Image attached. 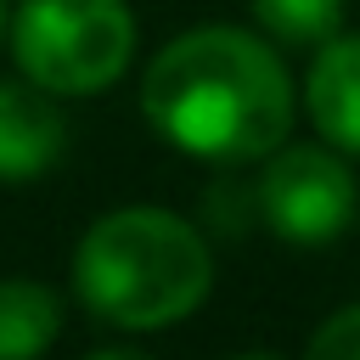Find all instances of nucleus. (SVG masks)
I'll return each mask as SVG.
<instances>
[{"mask_svg":"<svg viewBox=\"0 0 360 360\" xmlns=\"http://www.w3.org/2000/svg\"><path fill=\"white\" fill-rule=\"evenodd\" d=\"M141 107L180 152L248 163L281 146L292 124V84L276 51L242 28H191L146 68Z\"/></svg>","mask_w":360,"mask_h":360,"instance_id":"1","label":"nucleus"},{"mask_svg":"<svg viewBox=\"0 0 360 360\" xmlns=\"http://www.w3.org/2000/svg\"><path fill=\"white\" fill-rule=\"evenodd\" d=\"M73 281H79V298L90 304V315L146 332V326H169L202 304L208 248L180 214L118 208L84 231Z\"/></svg>","mask_w":360,"mask_h":360,"instance_id":"2","label":"nucleus"},{"mask_svg":"<svg viewBox=\"0 0 360 360\" xmlns=\"http://www.w3.org/2000/svg\"><path fill=\"white\" fill-rule=\"evenodd\" d=\"M135 17L124 0H22L11 51L22 73L51 96H90L129 62Z\"/></svg>","mask_w":360,"mask_h":360,"instance_id":"3","label":"nucleus"},{"mask_svg":"<svg viewBox=\"0 0 360 360\" xmlns=\"http://www.w3.org/2000/svg\"><path fill=\"white\" fill-rule=\"evenodd\" d=\"M264 225L281 242H332L354 219V174L321 152V146H276L259 191H253Z\"/></svg>","mask_w":360,"mask_h":360,"instance_id":"4","label":"nucleus"},{"mask_svg":"<svg viewBox=\"0 0 360 360\" xmlns=\"http://www.w3.org/2000/svg\"><path fill=\"white\" fill-rule=\"evenodd\" d=\"M68 146V129L45 90L0 84V180H34L45 174Z\"/></svg>","mask_w":360,"mask_h":360,"instance_id":"5","label":"nucleus"},{"mask_svg":"<svg viewBox=\"0 0 360 360\" xmlns=\"http://www.w3.org/2000/svg\"><path fill=\"white\" fill-rule=\"evenodd\" d=\"M309 118L343 152H360V34L326 39L309 68Z\"/></svg>","mask_w":360,"mask_h":360,"instance_id":"6","label":"nucleus"},{"mask_svg":"<svg viewBox=\"0 0 360 360\" xmlns=\"http://www.w3.org/2000/svg\"><path fill=\"white\" fill-rule=\"evenodd\" d=\"M62 332V304L39 281H0V360H39Z\"/></svg>","mask_w":360,"mask_h":360,"instance_id":"7","label":"nucleus"},{"mask_svg":"<svg viewBox=\"0 0 360 360\" xmlns=\"http://www.w3.org/2000/svg\"><path fill=\"white\" fill-rule=\"evenodd\" d=\"M253 17L281 45H326L343 28V0H253Z\"/></svg>","mask_w":360,"mask_h":360,"instance_id":"8","label":"nucleus"},{"mask_svg":"<svg viewBox=\"0 0 360 360\" xmlns=\"http://www.w3.org/2000/svg\"><path fill=\"white\" fill-rule=\"evenodd\" d=\"M304 360H360V304L338 309L304 349Z\"/></svg>","mask_w":360,"mask_h":360,"instance_id":"9","label":"nucleus"},{"mask_svg":"<svg viewBox=\"0 0 360 360\" xmlns=\"http://www.w3.org/2000/svg\"><path fill=\"white\" fill-rule=\"evenodd\" d=\"M90 360H146V354H135V349H101V354H90Z\"/></svg>","mask_w":360,"mask_h":360,"instance_id":"10","label":"nucleus"},{"mask_svg":"<svg viewBox=\"0 0 360 360\" xmlns=\"http://www.w3.org/2000/svg\"><path fill=\"white\" fill-rule=\"evenodd\" d=\"M236 360H281V354H270V349H253V354H236Z\"/></svg>","mask_w":360,"mask_h":360,"instance_id":"11","label":"nucleus"},{"mask_svg":"<svg viewBox=\"0 0 360 360\" xmlns=\"http://www.w3.org/2000/svg\"><path fill=\"white\" fill-rule=\"evenodd\" d=\"M0 28H6V0H0Z\"/></svg>","mask_w":360,"mask_h":360,"instance_id":"12","label":"nucleus"}]
</instances>
